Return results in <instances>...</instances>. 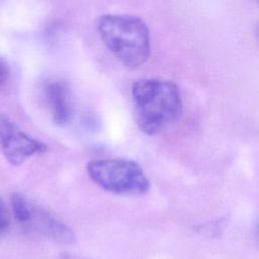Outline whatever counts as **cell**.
<instances>
[{"label":"cell","mask_w":259,"mask_h":259,"mask_svg":"<svg viewBox=\"0 0 259 259\" xmlns=\"http://www.w3.org/2000/svg\"><path fill=\"white\" fill-rule=\"evenodd\" d=\"M134 116L141 132L156 135L174 122L181 113L182 100L177 85L169 80L145 78L131 90Z\"/></svg>","instance_id":"cell-1"},{"label":"cell","mask_w":259,"mask_h":259,"mask_svg":"<svg viewBox=\"0 0 259 259\" xmlns=\"http://www.w3.org/2000/svg\"><path fill=\"white\" fill-rule=\"evenodd\" d=\"M96 27L102 42L124 67L138 69L149 59L150 30L141 17L107 13L98 18Z\"/></svg>","instance_id":"cell-2"},{"label":"cell","mask_w":259,"mask_h":259,"mask_svg":"<svg viewBox=\"0 0 259 259\" xmlns=\"http://www.w3.org/2000/svg\"><path fill=\"white\" fill-rule=\"evenodd\" d=\"M86 172L103 190L117 195H142L150 188V182L142 167L124 158L96 159L88 162Z\"/></svg>","instance_id":"cell-3"},{"label":"cell","mask_w":259,"mask_h":259,"mask_svg":"<svg viewBox=\"0 0 259 259\" xmlns=\"http://www.w3.org/2000/svg\"><path fill=\"white\" fill-rule=\"evenodd\" d=\"M48 145L20 130L10 118L0 115V151L12 166L48 151Z\"/></svg>","instance_id":"cell-4"},{"label":"cell","mask_w":259,"mask_h":259,"mask_svg":"<svg viewBox=\"0 0 259 259\" xmlns=\"http://www.w3.org/2000/svg\"><path fill=\"white\" fill-rule=\"evenodd\" d=\"M24 225L58 243L72 244L76 241L73 230L67 224L32 202H30L28 218Z\"/></svg>","instance_id":"cell-5"},{"label":"cell","mask_w":259,"mask_h":259,"mask_svg":"<svg viewBox=\"0 0 259 259\" xmlns=\"http://www.w3.org/2000/svg\"><path fill=\"white\" fill-rule=\"evenodd\" d=\"M42 93L52 120L58 126H66L73 117V105L68 85L58 79L47 80Z\"/></svg>","instance_id":"cell-6"},{"label":"cell","mask_w":259,"mask_h":259,"mask_svg":"<svg viewBox=\"0 0 259 259\" xmlns=\"http://www.w3.org/2000/svg\"><path fill=\"white\" fill-rule=\"evenodd\" d=\"M11 78V70L6 61L0 58V92L4 91L8 86Z\"/></svg>","instance_id":"cell-7"},{"label":"cell","mask_w":259,"mask_h":259,"mask_svg":"<svg viewBox=\"0 0 259 259\" xmlns=\"http://www.w3.org/2000/svg\"><path fill=\"white\" fill-rule=\"evenodd\" d=\"M8 225H9V213L3 200L0 198V230L5 229Z\"/></svg>","instance_id":"cell-8"},{"label":"cell","mask_w":259,"mask_h":259,"mask_svg":"<svg viewBox=\"0 0 259 259\" xmlns=\"http://www.w3.org/2000/svg\"><path fill=\"white\" fill-rule=\"evenodd\" d=\"M56 259H87V258H83L77 255H73L71 253H63L60 256H58Z\"/></svg>","instance_id":"cell-9"}]
</instances>
